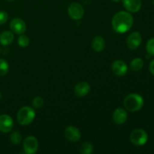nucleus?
Instances as JSON below:
<instances>
[{
  "mask_svg": "<svg viewBox=\"0 0 154 154\" xmlns=\"http://www.w3.org/2000/svg\"><path fill=\"white\" fill-rule=\"evenodd\" d=\"M133 21V17L130 13L127 11H120L113 17L111 24L114 31L123 34L132 28Z\"/></svg>",
  "mask_w": 154,
  "mask_h": 154,
  "instance_id": "nucleus-1",
  "label": "nucleus"
},
{
  "mask_svg": "<svg viewBox=\"0 0 154 154\" xmlns=\"http://www.w3.org/2000/svg\"><path fill=\"white\" fill-rule=\"evenodd\" d=\"M123 105L127 111L135 112L141 109L144 105V99L139 94L131 93L125 98Z\"/></svg>",
  "mask_w": 154,
  "mask_h": 154,
  "instance_id": "nucleus-2",
  "label": "nucleus"
},
{
  "mask_svg": "<svg viewBox=\"0 0 154 154\" xmlns=\"http://www.w3.org/2000/svg\"><path fill=\"white\" fill-rule=\"evenodd\" d=\"M35 117V113L34 110L30 107H23L18 111L17 118L18 123L22 126L29 125L34 120Z\"/></svg>",
  "mask_w": 154,
  "mask_h": 154,
  "instance_id": "nucleus-3",
  "label": "nucleus"
},
{
  "mask_svg": "<svg viewBox=\"0 0 154 154\" xmlns=\"http://www.w3.org/2000/svg\"><path fill=\"white\" fill-rule=\"evenodd\" d=\"M148 140V135L142 129H134L130 134V141L134 145L143 146Z\"/></svg>",
  "mask_w": 154,
  "mask_h": 154,
  "instance_id": "nucleus-4",
  "label": "nucleus"
},
{
  "mask_svg": "<svg viewBox=\"0 0 154 154\" xmlns=\"http://www.w3.org/2000/svg\"><path fill=\"white\" fill-rule=\"evenodd\" d=\"M68 13L69 17L75 20H81L84 17V9L81 4L77 2H73L69 6Z\"/></svg>",
  "mask_w": 154,
  "mask_h": 154,
  "instance_id": "nucleus-5",
  "label": "nucleus"
},
{
  "mask_svg": "<svg viewBox=\"0 0 154 154\" xmlns=\"http://www.w3.org/2000/svg\"><path fill=\"white\" fill-rule=\"evenodd\" d=\"M38 149V141L34 136H29L23 141V150L25 153H35Z\"/></svg>",
  "mask_w": 154,
  "mask_h": 154,
  "instance_id": "nucleus-6",
  "label": "nucleus"
},
{
  "mask_svg": "<svg viewBox=\"0 0 154 154\" xmlns=\"http://www.w3.org/2000/svg\"><path fill=\"white\" fill-rule=\"evenodd\" d=\"M142 37L138 32H133L127 38L126 45L131 50H135L141 45Z\"/></svg>",
  "mask_w": 154,
  "mask_h": 154,
  "instance_id": "nucleus-7",
  "label": "nucleus"
},
{
  "mask_svg": "<svg viewBox=\"0 0 154 154\" xmlns=\"http://www.w3.org/2000/svg\"><path fill=\"white\" fill-rule=\"evenodd\" d=\"M14 121L11 117L7 114L0 115V132L8 133L13 129Z\"/></svg>",
  "mask_w": 154,
  "mask_h": 154,
  "instance_id": "nucleus-8",
  "label": "nucleus"
},
{
  "mask_svg": "<svg viewBox=\"0 0 154 154\" xmlns=\"http://www.w3.org/2000/svg\"><path fill=\"white\" fill-rule=\"evenodd\" d=\"M10 28L15 34L21 35L25 32L26 26L25 22L20 18H14L10 23Z\"/></svg>",
  "mask_w": 154,
  "mask_h": 154,
  "instance_id": "nucleus-9",
  "label": "nucleus"
},
{
  "mask_svg": "<svg viewBox=\"0 0 154 154\" xmlns=\"http://www.w3.org/2000/svg\"><path fill=\"white\" fill-rule=\"evenodd\" d=\"M111 70L113 73L119 77L124 76L128 72V67L126 63L122 60H116L111 66Z\"/></svg>",
  "mask_w": 154,
  "mask_h": 154,
  "instance_id": "nucleus-10",
  "label": "nucleus"
},
{
  "mask_svg": "<svg viewBox=\"0 0 154 154\" xmlns=\"http://www.w3.org/2000/svg\"><path fill=\"white\" fill-rule=\"evenodd\" d=\"M65 136L72 142H77L81 139V134L79 129L75 126H68L65 129Z\"/></svg>",
  "mask_w": 154,
  "mask_h": 154,
  "instance_id": "nucleus-11",
  "label": "nucleus"
},
{
  "mask_svg": "<svg viewBox=\"0 0 154 154\" xmlns=\"http://www.w3.org/2000/svg\"><path fill=\"white\" fill-rule=\"evenodd\" d=\"M128 118V114L123 108H117L112 114V120L116 124L122 125L126 123Z\"/></svg>",
  "mask_w": 154,
  "mask_h": 154,
  "instance_id": "nucleus-12",
  "label": "nucleus"
},
{
  "mask_svg": "<svg viewBox=\"0 0 154 154\" xmlns=\"http://www.w3.org/2000/svg\"><path fill=\"white\" fill-rule=\"evenodd\" d=\"M123 5L125 8L129 12L136 13L141 8V0H123Z\"/></svg>",
  "mask_w": 154,
  "mask_h": 154,
  "instance_id": "nucleus-13",
  "label": "nucleus"
},
{
  "mask_svg": "<svg viewBox=\"0 0 154 154\" xmlns=\"http://www.w3.org/2000/svg\"><path fill=\"white\" fill-rule=\"evenodd\" d=\"M90 90V86L87 82L83 81L80 82L75 86V94L78 97H84L87 96Z\"/></svg>",
  "mask_w": 154,
  "mask_h": 154,
  "instance_id": "nucleus-14",
  "label": "nucleus"
},
{
  "mask_svg": "<svg viewBox=\"0 0 154 154\" xmlns=\"http://www.w3.org/2000/svg\"><path fill=\"white\" fill-rule=\"evenodd\" d=\"M105 41L102 36H96L92 41V48L96 52H102L105 48Z\"/></svg>",
  "mask_w": 154,
  "mask_h": 154,
  "instance_id": "nucleus-15",
  "label": "nucleus"
},
{
  "mask_svg": "<svg viewBox=\"0 0 154 154\" xmlns=\"http://www.w3.org/2000/svg\"><path fill=\"white\" fill-rule=\"evenodd\" d=\"M14 36L10 31H5L0 35V43L4 46L8 45L13 42Z\"/></svg>",
  "mask_w": 154,
  "mask_h": 154,
  "instance_id": "nucleus-16",
  "label": "nucleus"
},
{
  "mask_svg": "<svg viewBox=\"0 0 154 154\" xmlns=\"http://www.w3.org/2000/svg\"><path fill=\"white\" fill-rule=\"evenodd\" d=\"M144 66V61L141 58H135L130 63L131 70L133 72H138L141 70Z\"/></svg>",
  "mask_w": 154,
  "mask_h": 154,
  "instance_id": "nucleus-17",
  "label": "nucleus"
},
{
  "mask_svg": "<svg viewBox=\"0 0 154 154\" xmlns=\"http://www.w3.org/2000/svg\"><path fill=\"white\" fill-rule=\"evenodd\" d=\"M93 151V147L91 143L84 142V144H81V147H80V152L82 154H91Z\"/></svg>",
  "mask_w": 154,
  "mask_h": 154,
  "instance_id": "nucleus-18",
  "label": "nucleus"
},
{
  "mask_svg": "<svg viewBox=\"0 0 154 154\" xmlns=\"http://www.w3.org/2000/svg\"><path fill=\"white\" fill-rule=\"evenodd\" d=\"M10 141L12 144H16V145L20 144L21 141H22L21 134L18 131H15V132H12L11 135H10Z\"/></svg>",
  "mask_w": 154,
  "mask_h": 154,
  "instance_id": "nucleus-19",
  "label": "nucleus"
},
{
  "mask_svg": "<svg viewBox=\"0 0 154 154\" xmlns=\"http://www.w3.org/2000/svg\"><path fill=\"white\" fill-rule=\"evenodd\" d=\"M9 70L8 63L6 60L0 59V76H5L8 74Z\"/></svg>",
  "mask_w": 154,
  "mask_h": 154,
  "instance_id": "nucleus-20",
  "label": "nucleus"
},
{
  "mask_svg": "<svg viewBox=\"0 0 154 154\" xmlns=\"http://www.w3.org/2000/svg\"><path fill=\"white\" fill-rule=\"evenodd\" d=\"M18 45L21 48H26L29 45V38L28 36L21 34L18 38Z\"/></svg>",
  "mask_w": 154,
  "mask_h": 154,
  "instance_id": "nucleus-21",
  "label": "nucleus"
},
{
  "mask_svg": "<svg viewBox=\"0 0 154 154\" xmlns=\"http://www.w3.org/2000/svg\"><path fill=\"white\" fill-rule=\"evenodd\" d=\"M45 104V100L41 96H37V97L34 98L32 100V105L35 108H41L44 106Z\"/></svg>",
  "mask_w": 154,
  "mask_h": 154,
  "instance_id": "nucleus-22",
  "label": "nucleus"
},
{
  "mask_svg": "<svg viewBox=\"0 0 154 154\" xmlns=\"http://www.w3.org/2000/svg\"><path fill=\"white\" fill-rule=\"evenodd\" d=\"M146 49L150 56H154V38L149 39L147 43Z\"/></svg>",
  "mask_w": 154,
  "mask_h": 154,
  "instance_id": "nucleus-23",
  "label": "nucleus"
},
{
  "mask_svg": "<svg viewBox=\"0 0 154 154\" xmlns=\"http://www.w3.org/2000/svg\"><path fill=\"white\" fill-rule=\"evenodd\" d=\"M8 18V15L5 11H0V25L5 23Z\"/></svg>",
  "mask_w": 154,
  "mask_h": 154,
  "instance_id": "nucleus-24",
  "label": "nucleus"
},
{
  "mask_svg": "<svg viewBox=\"0 0 154 154\" xmlns=\"http://www.w3.org/2000/svg\"><path fill=\"white\" fill-rule=\"evenodd\" d=\"M149 69H150V72L152 75H154V60H152L151 63H150V66H149Z\"/></svg>",
  "mask_w": 154,
  "mask_h": 154,
  "instance_id": "nucleus-25",
  "label": "nucleus"
},
{
  "mask_svg": "<svg viewBox=\"0 0 154 154\" xmlns=\"http://www.w3.org/2000/svg\"><path fill=\"white\" fill-rule=\"evenodd\" d=\"M111 1L114 2H120V0H111Z\"/></svg>",
  "mask_w": 154,
  "mask_h": 154,
  "instance_id": "nucleus-26",
  "label": "nucleus"
},
{
  "mask_svg": "<svg viewBox=\"0 0 154 154\" xmlns=\"http://www.w3.org/2000/svg\"><path fill=\"white\" fill-rule=\"evenodd\" d=\"M2 99V94H1V93H0V99Z\"/></svg>",
  "mask_w": 154,
  "mask_h": 154,
  "instance_id": "nucleus-27",
  "label": "nucleus"
},
{
  "mask_svg": "<svg viewBox=\"0 0 154 154\" xmlns=\"http://www.w3.org/2000/svg\"><path fill=\"white\" fill-rule=\"evenodd\" d=\"M8 1H12V0H8Z\"/></svg>",
  "mask_w": 154,
  "mask_h": 154,
  "instance_id": "nucleus-28",
  "label": "nucleus"
},
{
  "mask_svg": "<svg viewBox=\"0 0 154 154\" xmlns=\"http://www.w3.org/2000/svg\"><path fill=\"white\" fill-rule=\"evenodd\" d=\"M153 5H154V0H153Z\"/></svg>",
  "mask_w": 154,
  "mask_h": 154,
  "instance_id": "nucleus-29",
  "label": "nucleus"
}]
</instances>
